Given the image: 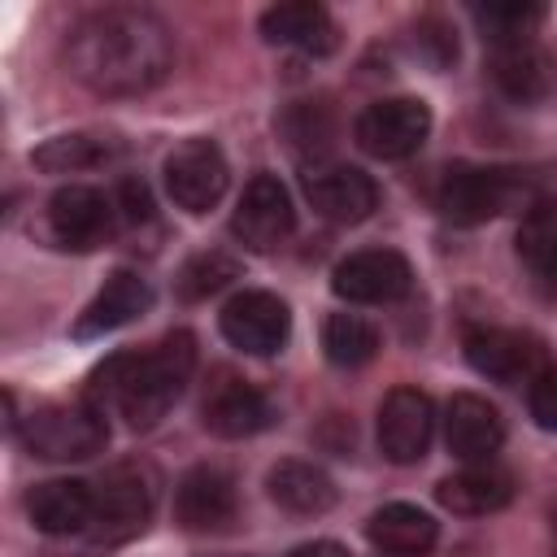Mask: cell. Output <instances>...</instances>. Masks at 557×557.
I'll return each mask as SVG.
<instances>
[{"instance_id": "cell-19", "label": "cell", "mask_w": 557, "mask_h": 557, "mask_svg": "<svg viewBox=\"0 0 557 557\" xmlns=\"http://www.w3.org/2000/svg\"><path fill=\"white\" fill-rule=\"evenodd\" d=\"M261 35L265 44H283V48H300L313 57H326L339 44V26L335 17L313 4V0H296V4H274L261 13Z\"/></svg>"}, {"instance_id": "cell-23", "label": "cell", "mask_w": 557, "mask_h": 557, "mask_svg": "<svg viewBox=\"0 0 557 557\" xmlns=\"http://www.w3.org/2000/svg\"><path fill=\"white\" fill-rule=\"evenodd\" d=\"M366 535H370L374 548H383L392 557H422L435 544L440 527H435V518L426 509L405 505V500H392V505H383V509L370 513Z\"/></svg>"}, {"instance_id": "cell-6", "label": "cell", "mask_w": 557, "mask_h": 557, "mask_svg": "<svg viewBox=\"0 0 557 557\" xmlns=\"http://www.w3.org/2000/svg\"><path fill=\"white\" fill-rule=\"evenodd\" d=\"M518 196V178L500 165H453L440 183V213L448 222L474 226L505 213Z\"/></svg>"}, {"instance_id": "cell-3", "label": "cell", "mask_w": 557, "mask_h": 557, "mask_svg": "<svg viewBox=\"0 0 557 557\" xmlns=\"http://www.w3.org/2000/svg\"><path fill=\"white\" fill-rule=\"evenodd\" d=\"M22 440L35 457L48 461H83L96 457L109 440L104 426V409L91 400H74V405H44L22 422Z\"/></svg>"}, {"instance_id": "cell-30", "label": "cell", "mask_w": 557, "mask_h": 557, "mask_svg": "<svg viewBox=\"0 0 557 557\" xmlns=\"http://www.w3.org/2000/svg\"><path fill=\"white\" fill-rule=\"evenodd\" d=\"M235 274H239L235 257H226V252H200V257H191V261L183 265L178 292H183V300H205V296L222 292Z\"/></svg>"}, {"instance_id": "cell-15", "label": "cell", "mask_w": 557, "mask_h": 557, "mask_svg": "<svg viewBox=\"0 0 557 557\" xmlns=\"http://www.w3.org/2000/svg\"><path fill=\"white\" fill-rule=\"evenodd\" d=\"M444 440L457 461H492L505 444L500 409L474 392H457L444 409Z\"/></svg>"}, {"instance_id": "cell-25", "label": "cell", "mask_w": 557, "mask_h": 557, "mask_svg": "<svg viewBox=\"0 0 557 557\" xmlns=\"http://www.w3.org/2000/svg\"><path fill=\"white\" fill-rule=\"evenodd\" d=\"M122 152V144L113 135L100 131H78V135H57L35 152V165L48 174H78V170H96L104 161H113Z\"/></svg>"}, {"instance_id": "cell-27", "label": "cell", "mask_w": 557, "mask_h": 557, "mask_svg": "<svg viewBox=\"0 0 557 557\" xmlns=\"http://www.w3.org/2000/svg\"><path fill=\"white\" fill-rule=\"evenodd\" d=\"M518 257L531 274L557 283V200H535L518 226Z\"/></svg>"}, {"instance_id": "cell-29", "label": "cell", "mask_w": 557, "mask_h": 557, "mask_svg": "<svg viewBox=\"0 0 557 557\" xmlns=\"http://www.w3.org/2000/svg\"><path fill=\"white\" fill-rule=\"evenodd\" d=\"M322 348L335 366L357 370L379 352V331L361 313H331L322 326Z\"/></svg>"}, {"instance_id": "cell-28", "label": "cell", "mask_w": 557, "mask_h": 557, "mask_svg": "<svg viewBox=\"0 0 557 557\" xmlns=\"http://www.w3.org/2000/svg\"><path fill=\"white\" fill-rule=\"evenodd\" d=\"M283 135L300 157H313L318 165L335 144V109L326 100H296L283 113Z\"/></svg>"}, {"instance_id": "cell-21", "label": "cell", "mask_w": 557, "mask_h": 557, "mask_svg": "<svg viewBox=\"0 0 557 557\" xmlns=\"http://www.w3.org/2000/svg\"><path fill=\"white\" fill-rule=\"evenodd\" d=\"M274 418L270 400L252 387V383H239V379H226L209 392L205 400V426L222 440H244V435H257L265 431Z\"/></svg>"}, {"instance_id": "cell-24", "label": "cell", "mask_w": 557, "mask_h": 557, "mask_svg": "<svg viewBox=\"0 0 557 557\" xmlns=\"http://www.w3.org/2000/svg\"><path fill=\"white\" fill-rule=\"evenodd\" d=\"M270 496L287 513H326L335 505V483L322 466L292 457V461H278L270 470Z\"/></svg>"}, {"instance_id": "cell-8", "label": "cell", "mask_w": 557, "mask_h": 557, "mask_svg": "<svg viewBox=\"0 0 557 557\" xmlns=\"http://www.w3.org/2000/svg\"><path fill=\"white\" fill-rule=\"evenodd\" d=\"M148 513H152V492L144 474L135 466H113L96 483V509H91L87 535L96 544H126L148 527Z\"/></svg>"}, {"instance_id": "cell-9", "label": "cell", "mask_w": 557, "mask_h": 557, "mask_svg": "<svg viewBox=\"0 0 557 557\" xmlns=\"http://www.w3.org/2000/svg\"><path fill=\"white\" fill-rule=\"evenodd\" d=\"M226 157L213 139H187L165 157V191L187 213H209L226 191Z\"/></svg>"}, {"instance_id": "cell-12", "label": "cell", "mask_w": 557, "mask_h": 557, "mask_svg": "<svg viewBox=\"0 0 557 557\" xmlns=\"http://www.w3.org/2000/svg\"><path fill=\"white\" fill-rule=\"evenodd\" d=\"M466 357L483 379L496 383H527L544 370V348L535 335L527 331H509V326H470L466 331Z\"/></svg>"}, {"instance_id": "cell-11", "label": "cell", "mask_w": 557, "mask_h": 557, "mask_svg": "<svg viewBox=\"0 0 557 557\" xmlns=\"http://www.w3.org/2000/svg\"><path fill=\"white\" fill-rule=\"evenodd\" d=\"M435 435V405L418 387H392L379 405V448L396 466H413L426 457Z\"/></svg>"}, {"instance_id": "cell-16", "label": "cell", "mask_w": 557, "mask_h": 557, "mask_svg": "<svg viewBox=\"0 0 557 557\" xmlns=\"http://www.w3.org/2000/svg\"><path fill=\"white\" fill-rule=\"evenodd\" d=\"M235 483L218 466H196L183 474L174 509L187 531H226L235 522Z\"/></svg>"}, {"instance_id": "cell-35", "label": "cell", "mask_w": 557, "mask_h": 557, "mask_svg": "<svg viewBox=\"0 0 557 557\" xmlns=\"http://www.w3.org/2000/svg\"><path fill=\"white\" fill-rule=\"evenodd\" d=\"M553 535H557V505H553Z\"/></svg>"}, {"instance_id": "cell-17", "label": "cell", "mask_w": 557, "mask_h": 557, "mask_svg": "<svg viewBox=\"0 0 557 557\" xmlns=\"http://www.w3.org/2000/svg\"><path fill=\"white\" fill-rule=\"evenodd\" d=\"M148 305H152V287H148V278L135 274V270H113V274L104 278V287L91 296V305L78 313L74 335H78V339L109 335V331L135 322L139 313H148Z\"/></svg>"}, {"instance_id": "cell-36", "label": "cell", "mask_w": 557, "mask_h": 557, "mask_svg": "<svg viewBox=\"0 0 557 557\" xmlns=\"http://www.w3.org/2000/svg\"><path fill=\"white\" fill-rule=\"evenodd\" d=\"M553 557H557V553H553Z\"/></svg>"}, {"instance_id": "cell-1", "label": "cell", "mask_w": 557, "mask_h": 557, "mask_svg": "<svg viewBox=\"0 0 557 557\" xmlns=\"http://www.w3.org/2000/svg\"><path fill=\"white\" fill-rule=\"evenodd\" d=\"M70 74L100 96H139L170 74V26L135 4H109L74 22L65 39Z\"/></svg>"}, {"instance_id": "cell-2", "label": "cell", "mask_w": 557, "mask_h": 557, "mask_svg": "<svg viewBox=\"0 0 557 557\" xmlns=\"http://www.w3.org/2000/svg\"><path fill=\"white\" fill-rule=\"evenodd\" d=\"M191 366H196V339L187 331H174L148 352L109 357L91 374L87 400L100 409L104 405L122 409V418L131 426H157L165 418V409L178 400L183 383L191 379Z\"/></svg>"}, {"instance_id": "cell-33", "label": "cell", "mask_w": 557, "mask_h": 557, "mask_svg": "<svg viewBox=\"0 0 557 557\" xmlns=\"http://www.w3.org/2000/svg\"><path fill=\"white\" fill-rule=\"evenodd\" d=\"M117 213L126 218V222H148L152 218V196H148V187L139 183V178H126L122 187H117Z\"/></svg>"}, {"instance_id": "cell-4", "label": "cell", "mask_w": 557, "mask_h": 557, "mask_svg": "<svg viewBox=\"0 0 557 557\" xmlns=\"http://www.w3.org/2000/svg\"><path fill=\"white\" fill-rule=\"evenodd\" d=\"M117 226V205L113 196H104L100 187H87V183H70L61 187L48 209H44V235L57 244V248H70V252H91L100 248Z\"/></svg>"}, {"instance_id": "cell-26", "label": "cell", "mask_w": 557, "mask_h": 557, "mask_svg": "<svg viewBox=\"0 0 557 557\" xmlns=\"http://www.w3.org/2000/svg\"><path fill=\"white\" fill-rule=\"evenodd\" d=\"M470 17H474V26L483 30V39L492 48L531 44L535 30L544 26V4H531V0H492V4H474Z\"/></svg>"}, {"instance_id": "cell-20", "label": "cell", "mask_w": 557, "mask_h": 557, "mask_svg": "<svg viewBox=\"0 0 557 557\" xmlns=\"http://www.w3.org/2000/svg\"><path fill=\"white\" fill-rule=\"evenodd\" d=\"M435 496L453 513H496L513 500V474L496 461H466L435 487Z\"/></svg>"}, {"instance_id": "cell-32", "label": "cell", "mask_w": 557, "mask_h": 557, "mask_svg": "<svg viewBox=\"0 0 557 557\" xmlns=\"http://www.w3.org/2000/svg\"><path fill=\"white\" fill-rule=\"evenodd\" d=\"M418 52L431 65H448L457 57V39H453V30L440 17H426V22H418Z\"/></svg>"}, {"instance_id": "cell-5", "label": "cell", "mask_w": 557, "mask_h": 557, "mask_svg": "<svg viewBox=\"0 0 557 557\" xmlns=\"http://www.w3.org/2000/svg\"><path fill=\"white\" fill-rule=\"evenodd\" d=\"M357 144L379 161H405L413 157L431 135V109L413 96H387L361 109L357 117Z\"/></svg>"}, {"instance_id": "cell-31", "label": "cell", "mask_w": 557, "mask_h": 557, "mask_svg": "<svg viewBox=\"0 0 557 557\" xmlns=\"http://www.w3.org/2000/svg\"><path fill=\"white\" fill-rule=\"evenodd\" d=\"M531 418L544 431H557V366H544L531 379Z\"/></svg>"}, {"instance_id": "cell-22", "label": "cell", "mask_w": 557, "mask_h": 557, "mask_svg": "<svg viewBox=\"0 0 557 557\" xmlns=\"http://www.w3.org/2000/svg\"><path fill=\"white\" fill-rule=\"evenodd\" d=\"M492 83L518 100V104H535L553 91V61L548 52L531 39V44H505L492 48Z\"/></svg>"}, {"instance_id": "cell-7", "label": "cell", "mask_w": 557, "mask_h": 557, "mask_svg": "<svg viewBox=\"0 0 557 557\" xmlns=\"http://www.w3.org/2000/svg\"><path fill=\"white\" fill-rule=\"evenodd\" d=\"M218 326H222V339L239 352H257V357H270L287 344V331H292V313L287 305L274 296V292H261V287H248V292H235L222 313H218Z\"/></svg>"}, {"instance_id": "cell-18", "label": "cell", "mask_w": 557, "mask_h": 557, "mask_svg": "<svg viewBox=\"0 0 557 557\" xmlns=\"http://www.w3.org/2000/svg\"><path fill=\"white\" fill-rule=\"evenodd\" d=\"M96 509V487L83 479H48L26 496V513L44 535H87Z\"/></svg>"}, {"instance_id": "cell-14", "label": "cell", "mask_w": 557, "mask_h": 557, "mask_svg": "<svg viewBox=\"0 0 557 557\" xmlns=\"http://www.w3.org/2000/svg\"><path fill=\"white\" fill-rule=\"evenodd\" d=\"M231 231L248 248H261V252L265 248H278L296 231V209H292L287 187L274 174H257L244 187V196H239V205L231 213Z\"/></svg>"}, {"instance_id": "cell-13", "label": "cell", "mask_w": 557, "mask_h": 557, "mask_svg": "<svg viewBox=\"0 0 557 557\" xmlns=\"http://www.w3.org/2000/svg\"><path fill=\"white\" fill-rule=\"evenodd\" d=\"M305 196L326 222H366L379 209V183L339 161H318L305 170Z\"/></svg>"}, {"instance_id": "cell-34", "label": "cell", "mask_w": 557, "mask_h": 557, "mask_svg": "<svg viewBox=\"0 0 557 557\" xmlns=\"http://www.w3.org/2000/svg\"><path fill=\"white\" fill-rule=\"evenodd\" d=\"M287 557H348V548H339L335 540H313V544H300V548H292Z\"/></svg>"}, {"instance_id": "cell-10", "label": "cell", "mask_w": 557, "mask_h": 557, "mask_svg": "<svg viewBox=\"0 0 557 557\" xmlns=\"http://www.w3.org/2000/svg\"><path fill=\"white\" fill-rule=\"evenodd\" d=\"M331 287L348 305H392V300L409 296L413 270L396 248H361L335 265Z\"/></svg>"}]
</instances>
